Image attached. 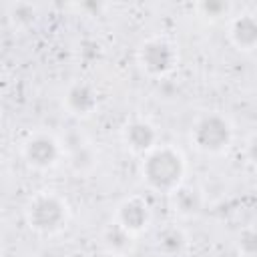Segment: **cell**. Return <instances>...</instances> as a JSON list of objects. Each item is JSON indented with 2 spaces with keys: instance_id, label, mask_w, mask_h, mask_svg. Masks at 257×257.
<instances>
[{
  "instance_id": "5b68a950",
  "label": "cell",
  "mask_w": 257,
  "mask_h": 257,
  "mask_svg": "<svg viewBox=\"0 0 257 257\" xmlns=\"http://www.w3.org/2000/svg\"><path fill=\"white\" fill-rule=\"evenodd\" d=\"M22 155H24V161L32 167V169H38V171H46V169H52L60 155H62V149H60V143L46 135V133H38V135H32L24 147H22Z\"/></svg>"
},
{
  "instance_id": "2e32d148",
  "label": "cell",
  "mask_w": 257,
  "mask_h": 257,
  "mask_svg": "<svg viewBox=\"0 0 257 257\" xmlns=\"http://www.w3.org/2000/svg\"><path fill=\"white\" fill-rule=\"evenodd\" d=\"M197 8L203 16L219 18V16H225L231 6H229V2H223V0H209V2H201Z\"/></svg>"
},
{
  "instance_id": "8992f818",
  "label": "cell",
  "mask_w": 257,
  "mask_h": 257,
  "mask_svg": "<svg viewBox=\"0 0 257 257\" xmlns=\"http://www.w3.org/2000/svg\"><path fill=\"white\" fill-rule=\"evenodd\" d=\"M157 141H159V133L149 120L133 118L122 128V143L135 155H145L147 157L151 151H155L159 147Z\"/></svg>"
},
{
  "instance_id": "9c48e42d",
  "label": "cell",
  "mask_w": 257,
  "mask_h": 257,
  "mask_svg": "<svg viewBox=\"0 0 257 257\" xmlns=\"http://www.w3.org/2000/svg\"><path fill=\"white\" fill-rule=\"evenodd\" d=\"M229 38L243 52L255 50L257 48V16L249 12L235 16L229 26Z\"/></svg>"
},
{
  "instance_id": "6da1fadb",
  "label": "cell",
  "mask_w": 257,
  "mask_h": 257,
  "mask_svg": "<svg viewBox=\"0 0 257 257\" xmlns=\"http://www.w3.org/2000/svg\"><path fill=\"white\" fill-rule=\"evenodd\" d=\"M141 171H143L145 183L153 191L171 195L177 187L183 185L187 163L181 151L173 147H157L145 157Z\"/></svg>"
},
{
  "instance_id": "e0dca14e",
  "label": "cell",
  "mask_w": 257,
  "mask_h": 257,
  "mask_svg": "<svg viewBox=\"0 0 257 257\" xmlns=\"http://www.w3.org/2000/svg\"><path fill=\"white\" fill-rule=\"evenodd\" d=\"M245 155H247V161H249L253 167H257V135H253V137L249 139L247 149H245Z\"/></svg>"
},
{
  "instance_id": "52a82bcc",
  "label": "cell",
  "mask_w": 257,
  "mask_h": 257,
  "mask_svg": "<svg viewBox=\"0 0 257 257\" xmlns=\"http://www.w3.org/2000/svg\"><path fill=\"white\" fill-rule=\"evenodd\" d=\"M64 106L74 116H90L98 106V94L94 86L88 82H72L64 92Z\"/></svg>"
},
{
  "instance_id": "9a60e30c",
  "label": "cell",
  "mask_w": 257,
  "mask_h": 257,
  "mask_svg": "<svg viewBox=\"0 0 257 257\" xmlns=\"http://www.w3.org/2000/svg\"><path fill=\"white\" fill-rule=\"evenodd\" d=\"M8 16L16 22V24H30L36 18V8L28 2H16L8 6Z\"/></svg>"
},
{
  "instance_id": "30bf717a",
  "label": "cell",
  "mask_w": 257,
  "mask_h": 257,
  "mask_svg": "<svg viewBox=\"0 0 257 257\" xmlns=\"http://www.w3.org/2000/svg\"><path fill=\"white\" fill-rule=\"evenodd\" d=\"M171 209L175 215L183 217V219H189L193 215H197L203 207V197L201 193L195 189V187H189V185H181L177 187L171 195Z\"/></svg>"
},
{
  "instance_id": "8fae6325",
  "label": "cell",
  "mask_w": 257,
  "mask_h": 257,
  "mask_svg": "<svg viewBox=\"0 0 257 257\" xmlns=\"http://www.w3.org/2000/svg\"><path fill=\"white\" fill-rule=\"evenodd\" d=\"M102 245L110 255L116 257H124L133 251L135 247V235L131 231H126L122 225L118 223H110L104 231H102Z\"/></svg>"
},
{
  "instance_id": "5bb4252c",
  "label": "cell",
  "mask_w": 257,
  "mask_h": 257,
  "mask_svg": "<svg viewBox=\"0 0 257 257\" xmlns=\"http://www.w3.org/2000/svg\"><path fill=\"white\" fill-rule=\"evenodd\" d=\"M237 249L243 257H257V227H245L239 231Z\"/></svg>"
},
{
  "instance_id": "277c9868",
  "label": "cell",
  "mask_w": 257,
  "mask_h": 257,
  "mask_svg": "<svg viewBox=\"0 0 257 257\" xmlns=\"http://www.w3.org/2000/svg\"><path fill=\"white\" fill-rule=\"evenodd\" d=\"M141 68L151 76H167L177 64V48L173 42L161 36H151L141 42L137 50Z\"/></svg>"
},
{
  "instance_id": "4fadbf2b",
  "label": "cell",
  "mask_w": 257,
  "mask_h": 257,
  "mask_svg": "<svg viewBox=\"0 0 257 257\" xmlns=\"http://www.w3.org/2000/svg\"><path fill=\"white\" fill-rule=\"evenodd\" d=\"M70 145H72V143H70ZM68 159H70L68 163H70L72 171L78 173V175L92 171L94 165H96V153H94V149L90 147V143H86V141L74 143V145L70 147Z\"/></svg>"
},
{
  "instance_id": "7c38bea8",
  "label": "cell",
  "mask_w": 257,
  "mask_h": 257,
  "mask_svg": "<svg viewBox=\"0 0 257 257\" xmlns=\"http://www.w3.org/2000/svg\"><path fill=\"white\" fill-rule=\"evenodd\" d=\"M157 249L165 257H179L187 249V235L179 227H167L157 235Z\"/></svg>"
},
{
  "instance_id": "3957f363",
  "label": "cell",
  "mask_w": 257,
  "mask_h": 257,
  "mask_svg": "<svg viewBox=\"0 0 257 257\" xmlns=\"http://www.w3.org/2000/svg\"><path fill=\"white\" fill-rule=\"evenodd\" d=\"M191 141L201 153L219 155L227 151L233 141L231 122L219 112H207L195 120L191 128Z\"/></svg>"
},
{
  "instance_id": "ba28073f",
  "label": "cell",
  "mask_w": 257,
  "mask_h": 257,
  "mask_svg": "<svg viewBox=\"0 0 257 257\" xmlns=\"http://www.w3.org/2000/svg\"><path fill=\"white\" fill-rule=\"evenodd\" d=\"M116 223L122 225L133 235L145 231L151 223V209H149L147 201L141 197L124 199L116 209Z\"/></svg>"
},
{
  "instance_id": "7a4b0ae2",
  "label": "cell",
  "mask_w": 257,
  "mask_h": 257,
  "mask_svg": "<svg viewBox=\"0 0 257 257\" xmlns=\"http://www.w3.org/2000/svg\"><path fill=\"white\" fill-rule=\"evenodd\" d=\"M68 221V205L56 193L44 191L30 199L26 207V223L40 235H52L60 231Z\"/></svg>"
}]
</instances>
